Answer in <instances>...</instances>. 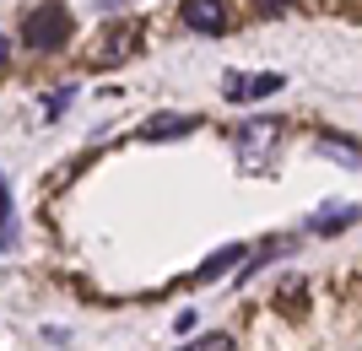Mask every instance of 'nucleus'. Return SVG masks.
<instances>
[{
  "mask_svg": "<svg viewBox=\"0 0 362 351\" xmlns=\"http://www.w3.org/2000/svg\"><path fill=\"white\" fill-rule=\"evenodd\" d=\"M189 130H200L195 114H151V119L141 124V141H179V136H189Z\"/></svg>",
  "mask_w": 362,
  "mask_h": 351,
  "instance_id": "nucleus-5",
  "label": "nucleus"
},
{
  "mask_svg": "<svg viewBox=\"0 0 362 351\" xmlns=\"http://www.w3.org/2000/svg\"><path fill=\"white\" fill-rule=\"evenodd\" d=\"M179 351H233V335H227V330H211V335L189 340V346H179Z\"/></svg>",
  "mask_w": 362,
  "mask_h": 351,
  "instance_id": "nucleus-8",
  "label": "nucleus"
},
{
  "mask_svg": "<svg viewBox=\"0 0 362 351\" xmlns=\"http://www.w3.org/2000/svg\"><path fill=\"white\" fill-rule=\"evenodd\" d=\"M0 238H6V227H0Z\"/></svg>",
  "mask_w": 362,
  "mask_h": 351,
  "instance_id": "nucleus-12",
  "label": "nucleus"
},
{
  "mask_svg": "<svg viewBox=\"0 0 362 351\" xmlns=\"http://www.w3.org/2000/svg\"><path fill=\"white\" fill-rule=\"evenodd\" d=\"M6 60H11V44H6V38H0V71H6Z\"/></svg>",
  "mask_w": 362,
  "mask_h": 351,
  "instance_id": "nucleus-11",
  "label": "nucleus"
},
{
  "mask_svg": "<svg viewBox=\"0 0 362 351\" xmlns=\"http://www.w3.org/2000/svg\"><path fill=\"white\" fill-rule=\"evenodd\" d=\"M292 6H298V0H255V11H259V16H276V11H292Z\"/></svg>",
  "mask_w": 362,
  "mask_h": 351,
  "instance_id": "nucleus-9",
  "label": "nucleus"
},
{
  "mask_svg": "<svg viewBox=\"0 0 362 351\" xmlns=\"http://www.w3.org/2000/svg\"><path fill=\"white\" fill-rule=\"evenodd\" d=\"M276 136H281V124H276V119H255V124H243V130H238V157L249 162V168H259V162H265L259 152H265Z\"/></svg>",
  "mask_w": 362,
  "mask_h": 351,
  "instance_id": "nucleus-2",
  "label": "nucleus"
},
{
  "mask_svg": "<svg viewBox=\"0 0 362 351\" xmlns=\"http://www.w3.org/2000/svg\"><path fill=\"white\" fill-rule=\"evenodd\" d=\"M351 216H357V206H330V211H319V216H314V227H319V232H341Z\"/></svg>",
  "mask_w": 362,
  "mask_h": 351,
  "instance_id": "nucleus-7",
  "label": "nucleus"
},
{
  "mask_svg": "<svg viewBox=\"0 0 362 351\" xmlns=\"http://www.w3.org/2000/svg\"><path fill=\"white\" fill-rule=\"evenodd\" d=\"M71 38V11H65V0H38L28 16H22V44L28 49H65Z\"/></svg>",
  "mask_w": 362,
  "mask_h": 351,
  "instance_id": "nucleus-1",
  "label": "nucleus"
},
{
  "mask_svg": "<svg viewBox=\"0 0 362 351\" xmlns=\"http://www.w3.org/2000/svg\"><path fill=\"white\" fill-rule=\"evenodd\" d=\"M71 97H76V92H71V87H60V92H54V97H49V114H60V108L71 103Z\"/></svg>",
  "mask_w": 362,
  "mask_h": 351,
  "instance_id": "nucleus-10",
  "label": "nucleus"
},
{
  "mask_svg": "<svg viewBox=\"0 0 362 351\" xmlns=\"http://www.w3.org/2000/svg\"><path fill=\"white\" fill-rule=\"evenodd\" d=\"M184 22L195 32H227V0H184Z\"/></svg>",
  "mask_w": 362,
  "mask_h": 351,
  "instance_id": "nucleus-6",
  "label": "nucleus"
},
{
  "mask_svg": "<svg viewBox=\"0 0 362 351\" xmlns=\"http://www.w3.org/2000/svg\"><path fill=\"white\" fill-rule=\"evenodd\" d=\"M136 38H141V22H124V28L103 32V49H98L92 60H98V65H119V60H130V54H136Z\"/></svg>",
  "mask_w": 362,
  "mask_h": 351,
  "instance_id": "nucleus-4",
  "label": "nucleus"
},
{
  "mask_svg": "<svg viewBox=\"0 0 362 351\" xmlns=\"http://www.w3.org/2000/svg\"><path fill=\"white\" fill-rule=\"evenodd\" d=\"M281 87H287V81L276 76V71H265V76H238V71H233L222 92L233 103H255V97H271V92H281Z\"/></svg>",
  "mask_w": 362,
  "mask_h": 351,
  "instance_id": "nucleus-3",
  "label": "nucleus"
}]
</instances>
